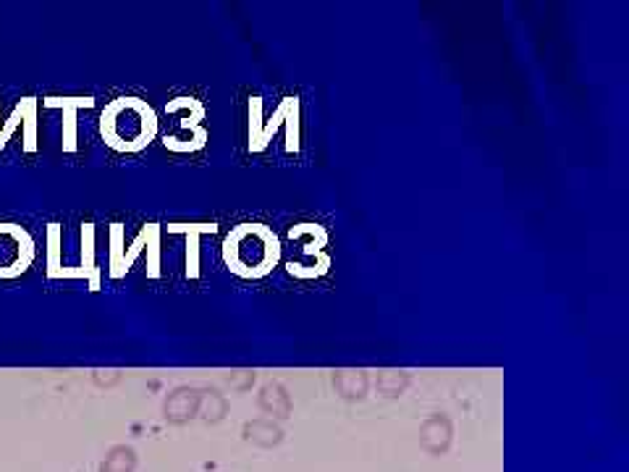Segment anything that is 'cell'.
Listing matches in <instances>:
<instances>
[{"mask_svg":"<svg viewBox=\"0 0 629 472\" xmlns=\"http://www.w3.org/2000/svg\"><path fill=\"white\" fill-rule=\"evenodd\" d=\"M100 134L118 152H140L157 134V116L140 97H118L100 116Z\"/></svg>","mask_w":629,"mask_h":472,"instance_id":"6da1fadb","label":"cell"},{"mask_svg":"<svg viewBox=\"0 0 629 472\" xmlns=\"http://www.w3.org/2000/svg\"><path fill=\"white\" fill-rule=\"evenodd\" d=\"M223 260L231 273L242 279H260L278 265L281 244L270 229L260 224H244L226 236Z\"/></svg>","mask_w":629,"mask_h":472,"instance_id":"7a4b0ae2","label":"cell"},{"mask_svg":"<svg viewBox=\"0 0 629 472\" xmlns=\"http://www.w3.org/2000/svg\"><path fill=\"white\" fill-rule=\"evenodd\" d=\"M35 263V241L19 224H0V279H19Z\"/></svg>","mask_w":629,"mask_h":472,"instance_id":"3957f363","label":"cell"},{"mask_svg":"<svg viewBox=\"0 0 629 472\" xmlns=\"http://www.w3.org/2000/svg\"><path fill=\"white\" fill-rule=\"evenodd\" d=\"M48 108H63V150L74 152L77 150V110L79 108H93V97H45L43 100Z\"/></svg>","mask_w":629,"mask_h":472,"instance_id":"277c9868","label":"cell"},{"mask_svg":"<svg viewBox=\"0 0 629 472\" xmlns=\"http://www.w3.org/2000/svg\"><path fill=\"white\" fill-rule=\"evenodd\" d=\"M451 438H454V427H451V420L443 418V415H433L431 420H425L423 427H420V446L425 452H431V454L448 452Z\"/></svg>","mask_w":629,"mask_h":472,"instance_id":"5b68a950","label":"cell"},{"mask_svg":"<svg viewBox=\"0 0 629 472\" xmlns=\"http://www.w3.org/2000/svg\"><path fill=\"white\" fill-rule=\"evenodd\" d=\"M168 234H187V276H199V236L215 234V224H168Z\"/></svg>","mask_w":629,"mask_h":472,"instance_id":"8992f818","label":"cell"},{"mask_svg":"<svg viewBox=\"0 0 629 472\" xmlns=\"http://www.w3.org/2000/svg\"><path fill=\"white\" fill-rule=\"evenodd\" d=\"M199 412V391L197 388H176L165 399V418L171 423H187Z\"/></svg>","mask_w":629,"mask_h":472,"instance_id":"52a82bcc","label":"cell"},{"mask_svg":"<svg viewBox=\"0 0 629 472\" xmlns=\"http://www.w3.org/2000/svg\"><path fill=\"white\" fill-rule=\"evenodd\" d=\"M260 410L270 420H286L291 415V396L281 383H265L260 388Z\"/></svg>","mask_w":629,"mask_h":472,"instance_id":"ba28073f","label":"cell"},{"mask_svg":"<svg viewBox=\"0 0 629 472\" xmlns=\"http://www.w3.org/2000/svg\"><path fill=\"white\" fill-rule=\"evenodd\" d=\"M244 441L254 444V446H262V449H273L284 441V430L276 420H268V418H260V420H252V423H244L242 427Z\"/></svg>","mask_w":629,"mask_h":472,"instance_id":"9c48e42d","label":"cell"},{"mask_svg":"<svg viewBox=\"0 0 629 472\" xmlns=\"http://www.w3.org/2000/svg\"><path fill=\"white\" fill-rule=\"evenodd\" d=\"M82 271L90 279V289H100V268H95V226L85 224L82 226Z\"/></svg>","mask_w":629,"mask_h":472,"instance_id":"30bf717a","label":"cell"},{"mask_svg":"<svg viewBox=\"0 0 629 472\" xmlns=\"http://www.w3.org/2000/svg\"><path fill=\"white\" fill-rule=\"evenodd\" d=\"M334 386L343 399H362L367 394V386H370V378L362 370H341L334 378Z\"/></svg>","mask_w":629,"mask_h":472,"instance_id":"8fae6325","label":"cell"},{"mask_svg":"<svg viewBox=\"0 0 629 472\" xmlns=\"http://www.w3.org/2000/svg\"><path fill=\"white\" fill-rule=\"evenodd\" d=\"M137 468V454L129 446H116L108 452L105 462L100 465V472H134Z\"/></svg>","mask_w":629,"mask_h":472,"instance_id":"7c38bea8","label":"cell"},{"mask_svg":"<svg viewBox=\"0 0 629 472\" xmlns=\"http://www.w3.org/2000/svg\"><path fill=\"white\" fill-rule=\"evenodd\" d=\"M226 410H229V404H226V399H223L218 391H205V394H199V412H197V415H202L207 423L223 420Z\"/></svg>","mask_w":629,"mask_h":472,"instance_id":"4fadbf2b","label":"cell"},{"mask_svg":"<svg viewBox=\"0 0 629 472\" xmlns=\"http://www.w3.org/2000/svg\"><path fill=\"white\" fill-rule=\"evenodd\" d=\"M24 150L35 152L37 150V100L24 97Z\"/></svg>","mask_w":629,"mask_h":472,"instance_id":"5bb4252c","label":"cell"},{"mask_svg":"<svg viewBox=\"0 0 629 472\" xmlns=\"http://www.w3.org/2000/svg\"><path fill=\"white\" fill-rule=\"evenodd\" d=\"M147 276L157 279L160 276V226L149 224V236H147Z\"/></svg>","mask_w":629,"mask_h":472,"instance_id":"9a60e30c","label":"cell"},{"mask_svg":"<svg viewBox=\"0 0 629 472\" xmlns=\"http://www.w3.org/2000/svg\"><path fill=\"white\" fill-rule=\"evenodd\" d=\"M110 279H121L124 271H121V263H124V229L116 224L110 229Z\"/></svg>","mask_w":629,"mask_h":472,"instance_id":"2e32d148","label":"cell"},{"mask_svg":"<svg viewBox=\"0 0 629 472\" xmlns=\"http://www.w3.org/2000/svg\"><path fill=\"white\" fill-rule=\"evenodd\" d=\"M409 383V376L407 373H393V370H386L378 376V391L383 396H399Z\"/></svg>","mask_w":629,"mask_h":472,"instance_id":"e0dca14e","label":"cell"},{"mask_svg":"<svg viewBox=\"0 0 629 472\" xmlns=\"http://www.w3.org/2000/svg\"><path fill=\"white\" fill-rule=\"evenodd\" d=\"M60 271V226L50 224L48 229V276L52 279Z\"/></svg>","mask_w":629,"mask_h":472,"instance_id":"ac0fdd59","label":"cell"},{"mask_svg":"<svg viewBox=\"0 0 629 472\" xmlns=\"http://www.w3.org/2000/svg\"><path fill=\"white\" fill-rule=\"evenodd\" d=\"M205 142H207V132H205V129H199V132H197V134H192L190 140L168 134V137L163 140V144H165L168 150H173V152H190V150H199Z\"/></svg>","mask_w":629,"mask_h":472,"instance_id":"d6986e66","label":"cell"},{"mask_svg":"<svg viewBox=\"0 0 629 472\" xmlns=\"http://www.w3.org/2000/svg\"><path fill=\"white\" fill-rule=\"evenodd\" d=\"M147 236H149V226H145L140 234H137V239L132 241V247H129V252L124 255V263H121V271H124V276H126V271L132 268V263L137 260V255L145 249V244H147Z\"/></svg>","mask_w":629,"mask_h":472,"instance_id":"ffe728a7","label":"cell"},{"mask_svg":"<svg viewBox=\"0 0 629 472\" xmlns=\"http://www.w3.org/2000/svg\"><path fill=\"white\" fill-rule=\"evenodd\" d=\"M21 118H24V100L13 108V113L8 116V121L3 124V132H0V150L8 144V140H11V134L16 132V126L21 124Z\"/></svg>","mask_w":629,"mask_h":472,"instance_id":"44dd1931","label":"cell"},{"mask_svg":"<svg viewBox=\"0 0 629 472\" xmlns=\"http://www.w3.org/2000/svg\"><path fill=\"white\" fill-rule=\"evenodd\" d=\"M0 132H3V126H0Z\"/></svg>","mask_w":629,"mask_h":472,"instance_id":"7402d4cb","label":"cell"}]
</instances>
